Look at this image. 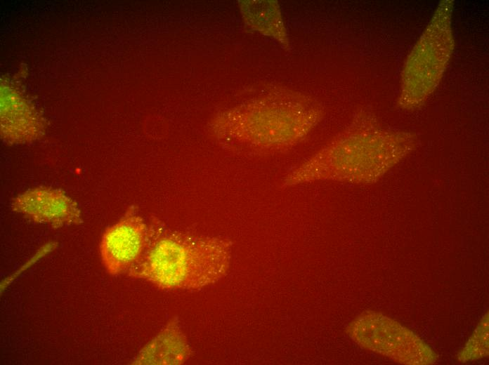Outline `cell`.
Here are the masks:
<instances>
[{
  "mask_svg": "<svg viewBox=\"0 0 489 365\" xmlns=\"http://www.w3.org/2000/svg\"><path fill=\"white\" fill-rule=\"evenodd\" d=\"M149 236L144 218L134 206L129 207L102 237L100 254L107 272L115 276L126 274L143 254Z\"/></svg>",
  "mask_w": 489,
  "mask_h": 365,
  "instance_id": "cell-3",
  "label": "cell"
},
{
  "mask_svg": "<svg viewBox=\"0 0 489 365\" xmlns=\"http://www.w3.org/2000/svg\"><path fill=\"white\" fill-rule=\"evenodd\" d=\"M488 355V312L485 313L459 352L458 360L465 363L484 358Z\"/></svg>",
  "mask_w": 489,
  "mask_h": 365,
  "instance_id": "cell-6",
  "label": "cell"
},
{
  "mask_svg": "<svg viewBox=\"0 0 489 365\" xmlns=\"http://www.w3.org/2000/svg\"><path fill=\"white\" fill-rule=\"evenodd\" d=\"M10 206L27 220L55 229L83 223L77 203L58 188L32 187L14 197Z\"/></svg>",
  "mask_w": 489,
  "mask_h": 365,
  "instance_id": "cell-4",
  "label": "cell"
},
{
  "mask_svg": "<svg viewBox=\"0 0 489 365\" xmlns=\"http://www.w3.org/2000/svg\"><path fill=\"white\" fill-rule=\"evenodd\" d=\"M361 347L403 364L429 365L438 355L418 336L399 322L374 311H365L346 329Z\"/></svg>",
  "mask_w": 489,
  "mask_h": 365,
  "instance_id": "cell-2",
  "label": "cell"
},
{
  "mask_svg": "<svg viewBox=\"0 0 489 365\" xmlns=\"http://www.w3.org/2000/svg\"><path fill=\"white\" fill-rule=\"evenodd\" d=\"M231 258L228 239L154 225L143 254L126 274L163 290H199L225 277Z\"/></svg>",
  "mask_w": 489,
  "mask_h": 365,
  "instance_id": "cell-1",
  "label": "cell"
},
{
  "mask_svg": "<svg viewBox=\"0 0 489 365\" xmlns=\"http://www.w3.org/2000/svg\"><path fill=\"white\" fill-rule=\"evenodd\" d=\"M191 355L188 340L179 319L174 317L133 361L134 364L179 365Z\"/></svg>",
  "mask_w": 489,
  "mask_h": 365,
  "instance_id": "cell-5",
  "label": "cell"
}]
</instances>
